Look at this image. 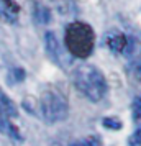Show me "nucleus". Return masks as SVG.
Instances as JSON below:
<instances>
[{
  "instance_id": "f257e3e1",
  "label": "nucleus",
  "mask_w": 141,
  "mask_h": 146,
  "mask_svg": "<svg viewBox=\"0 0 141 146\" xmlns=\"http://www.w3.org/2000/svg\"><path fill=\"white\" fill-rule=\"evenodd\" d=\"M72 82L79 92L90 102H100L107 95V79L99 67L92 64H82L72 72Z\"/></svg>"
},
{
  "instance_id": "f03ea898",
  "label": "nucleus",
  "mask_w": 141,
  "mask_h": 146,
  "mask_svg": "<svg viewBox=\"0 0 141 146\" xmlns=\"http://www.w3.org/2000/svg\"><path fill=\"white\" fill-rule=\"evenodd\" d=\"M64 43L67 51L74 58L85 59L89 58L95 46V33L92 27L84 21H72L69 23L64 33Z\"/></svg>"
},
{
  "instance_id": "7ed1b4c3",
  "label": "nucleus",
  "mask_w": 141,
  "mask_h": 146,
  "mask_svg": "<svg viewBox=\"0 0 141 146\" xmlns=\"http://www.w3.org/2000/svg\"><path fill=\"white\" fill-rule=\"evenodd\" d=\"M40 115L46 123H58L67 118L69 104L66 97L58 90H44L40 97Z\"/></svg>"
},
{
  "instance_id": "20e7f679",
  "label": "nucleus",
  "mask_w": 141,
  "mask_h": 146,
  "mask_svg": "<svg viewBox=\"0 0 141 146\" xmlns=\"http://www.w3.org/2000/svg\"><path fill=\"white\" fill-rule=\"evenodd\" d=\"M105 44L110 51L117 54H133L136 49V41L121 31H110L105 36Z\"/></svg>"
},
{
  "instance_id": "39448f33",
  "label": "nucleus",
  "mask_w": 141,
  "mask_h": 146,
  "mask_svg": "<svg viewBox=\"0 0 141 146\" xmlns=\"http://www.w3.org/2000/svg\"><path fill=\"white\" fill-rule=\"evenodd\" d=\"M44 48H46L48 56L53 59V62L59 64V66H66V56L62 53V46L56 38L53 31H46L44 35Z\"/></svg>"
},
{
  "instance_id": "423d86ee",
  "label": "nucleus",
  "mask_w": 141,
  "mask_h": 146,
  "mask_svg": "<svg viewBox=\"0 0 141 146\" xmlns=\"http://www.w3.org/2000/svg\"><path fill=\"white\" fill-rule=\"evenodd\" d=\"M0 117H5V118H10V120L18 117V108H17V105L2 90H0Z\"/></svg>"
},
{
  "instance_id": "0eeeda50",
  "label": "nucleus",
  "mask_w": 141,
  "mask_h": 146,
  "mask_svg": "<svg viewBox=\"0 0 141 146\" xmlns=\"http://www.w3.org/2000/svg\"><path fill=\"white\" fill-rule=\"evenodd\" d=\"M0 133L7 135L8 138L15 139V141H21V133L20 130L13 125V121L10 118H5V117H0Z\"/></svg>"
},
{
  "instance_id": "6e6552de",
  "label": "nucleus",
  "mask_w": 141,
  "mask_h": 146,
  "mask_svg": "<svg viewBox=\"0 0 141 146\" xmlns=\"http://www.w3.org/2000/svg\"><path fill=\"white\" fill-rule=\"evenodd\" d=\"M0 12L3 13V17H7L10 21H15L17 13L20 12V7L15 3L13 0H0Z\"/></svg>"
},
{
  "instance_id": "1a4fd4ad",
  "label": "nucleus",
  "mask_w": 141,
  "mask_h": 146,
  "mask_svg": "<svg viewBox=\"0 0 141 146\" xmlns=\"http://www.w3.org/2000/svg\"><path fill=\"white\" fill-rule=\"evenodd\" d=\"M33 18L38 21V23H41V25L49 23V21H51V12H49L48 7L41 5V3H36L34 8H33Z\"/></svg>"
},
{
  "instance_id": "9d476101",
  "label": "nucleus",
  "mask_w": 141,
  "mask_h": 146,
  "mask_svg": "<svg viewBox=\"0 0 141 146\" xmlns=\"http://www.w3.org/2000/svg\"><path fill=\"white\" fill-rule=\"evenodd\" d=\"M25 71L21 69V67H15V69H10V72H8L7 76V80L10 86H15V84H18V82H21V80L25 79Z\"/></svg>"
},
{
  "instance_id": "9b49d317",
  "label": "nucleus",
  "mask_w": 141,
  "mask_h": 146,
  "mask_svg": "<svg viewBox=\"0 0 141 146\" xmlns=\"http://www.w3.org/2000/svg\"><path fill=\"white\" fill-rule=\"evenodd\" d=\"M69 146H102V141L99 136H85V138L72 141Z\"/></svg>"
},
{
  "instance_id": "f8f14e48",
  "label": "nucleus",
  "mask_w": 141,
  "mask_h": 146,
  "mask_svg": "<svg viewBox=\"0 0 141 146\" xmlns=\"http://www.w3.org/2000/svg\"><path fill=\"white\" fill-rule=\"evenodd\" d=\"M102 123L103 126H107L110 130H120L121 126V120L120 118H115V117H105V118L102 120Z\"/></svg>"
},
{
  "instance_id": "ddd939ff",
  "label": "nucleus",
  "mask_w": 141,
  "mask_h": 146,
  "mask_svg": "<svg viewBox=\"0 0 141 146\" xmlns=\"http://www.w3.org/2000/svg\"><path fill=\"white\" fill-rule=\"evenodd\" d=\"M131 110H133V118L136 121L141 120V95H136L131 102Z\"/></svg>"
},
{
  "instance_id": "4468645a",
  "label": "nucleus",
  "mask_w": 141,
  "mask_h": 146,
  "mask_svg": "<svg viewBox=\"0 0 141 146\" xmlns=\"http://www.w3.org/2000/svg\"><path fill=\"white\" fill-rule=\"evenodd\" d=\"M128 146H141V126H138L128 138Z\"/></svg>"
},
{
  "instance_id": "2eb2a0df",
  "label": "nucleus",
  "mask_w": 141,
  "mask_h": 146,
  "mask_svg": "<svg viewBox=\"0 0 141 146\" xmlns=\"http://www.w3.org/2000/svg\"><path fill=\"white\" fill-rule=\"evenodd\" d=\"M133 74L138 80H141V54H140V58L133 62Z\"/></svg>"
}]
</instances>
